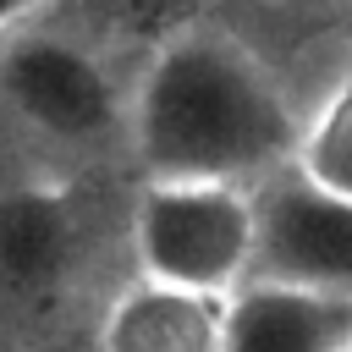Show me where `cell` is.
I'll use <instances>...</instances> for the list:
<instances>
[{
  "label": "cell",
  "instance_id": "9c48e42d",
  "mask_svg": "<svg viewBox=\"0 0 352 352\" xmlns=\"http://www.w3.org/2000/svg\"><path fill=\"white\" fill-rule=\"evenodd\" d=\"M38 6H44V0H0V38H6L11 28H22Z\"/></svg>",
  "mask_w": 352,
  "mask_h": 352
},
{
  "label": "cell",
  "instance_id": "7a4b0ae2",
  "mask_svg": "<svg viewBox=\"0 0 352 352\" xmlns=\"http://www.w3.org/2000/svg\"><path fill=\"white\" fill-rule=\"evenodd\" d=\"M99 275V220L55 165L0 176V336L33 341L88 308Z\"/></svg>",
  "mask_w": 352,
  "mask_h": 352
},
{
  "label": "cell",
  "instance_id": "8992f818",
  "mask_svg": "<svg viewBox=\"0 0 352 352\" xmlns=\"http://www.w3.org/2000/svg\"><path fill=\"white\" fill-rule=\"evenodd\" d=\"M94 352H226V297L132 275L99 302Z\"/></svg>",
  "mask_w": 352,
  "mask_h": 352
},
{
  "label": "cell",
  "instance_id": "6da1fadb",
  "mask_svg": "<svg viewBox=\"0 0 352 352\" xmlns=\"http://www.w3.org/2000/svg\"><path fill=\"white\" fill-rule=\"evenodd\" d=\"M302 110L226 28L170 33L126 94V154L143 176L264 182L292 160Z\"/></svg>",
  "mask_w": 352,
  "mask_h": 352
},
{
  "label": "cell",
  "instance_id": "ba28073f",
  "mask_svg": "<svg viewBox=\"0 0 352 352\" xmlns=\"http://www.w3.org/2000/svg\"><path fill=\"white\" fill-rule=\"evenodd\" d=\"M286 165L314 187L352 198V66L302 110V126H297Z\"/></svg>",
  "mask_w": 352,
  "mask_h": 352
},
{
  "label": "cell",
  "instance_id": "52a82bcc",
  "mask_svg": "<svg viewBox=\"0 0 352 352\" xmlns=\"http://www.w3.org/2000/svg\"><path fill=\"white\" fill-rule=\"evenodd\" d=\"M352 297L248 275L226 292V352H346Z\"/></svg>",
  "mask_w": 352,
  "mask_h": 352
},
{
  "label": "cell",
  "instance_id": "5b68a950",
  "mask_svg": "<svg viewBox=\"0 0 352 352\" xmlns=\"http://www.w3.org/2000/svg\"><path fill=\"white\" fill-rule=\"evenodd\" d=\"M253 275L352 297V198L302 182L292 165L253 182Z\"/></svg>",
  "mask_w": 352,
  "mask_h": 352
},
{
  "label": "cell",
  "instance_id": "277c9868",
  "mask_svg": "<svg viewBox=\"0 0 352 352\" xmlns=\"http://www.w3.org/2000/svg\"><path fill=\"white\" fill-rule=\"evenodd\" d=\"M126 253L148 280L226 297L253 275V187L209 176H143L126 204Z\"/></svg>",
  "mask_w": 352,
  "mask_h": 352
},
{
  "label": "cell",
  "instance_id": "3957f363",
  "mask_svg": "<svg viewBox=\"0 0 352 352\" xmlns=\"http://www.w3.org/2000/svg\"><path fill=\"white\" fill-rule=\"evenodd\" d=\"M126 94L82 38L28 22L0 38V116L38 165L72 170L126 148Z\"/></svg>",
  "mask_w": 352,
  "mask_h": 352
},
{
  "label": "cell",
  "instance_id": "30bf717a",
  "mask_svg": "<svg viewBox=\"0 0 352 352\" xmlns=\"http://www.w3.org/2000/svg\"><path fill=\"white\" fill-rule=\"evenodd\" d=\"M346 352H352V346H346Z\"/></svg>",
  "mask_w": 352,
  "mask_h": 352
}]
</instances>
